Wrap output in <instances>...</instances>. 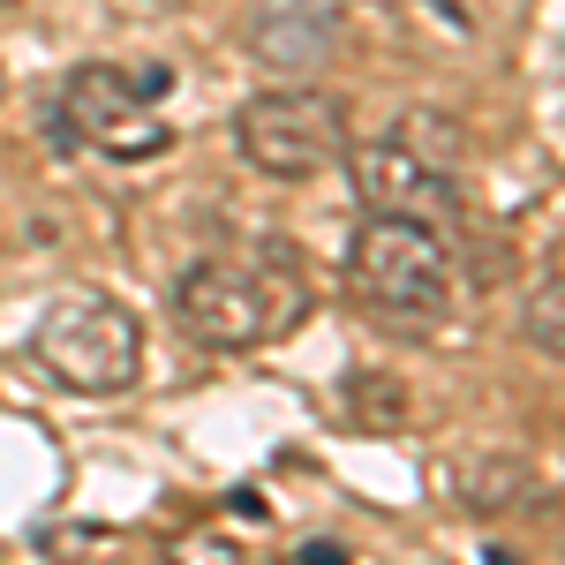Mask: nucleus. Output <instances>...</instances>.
Returning a JSON list of instances; mask_svg holds the SVG:
<instances>
[{
    "label": "nucleus",
    "mask_w": 565,
    "mask_h": 565,
    "mask_svg": "<svg viewBox=\"0 0 565 565\" xmlns=\"http://www.w3.org/2000/svg\"><path fill=\"white\" fill-rule=\"evenodd\" d=\"M295 558H302V565H348V543H324V535H309Z\"/></svg>",
    "instance_id": "nucleus-9"
},
{
    "label": "nucleus",
    "mask_w": 565,
    "mask_h": 565,
    "mask_svg": "<svg viewBox=\"0 0 565 565\" xmlns=\"http://www.w3.org/2000/svg\"><path fill=\"white\" fill-rule=\"evenodd\" d=\"M340 23H348V0H264L249 15V53L279 76H302V68H324Z\"/></svg>",
    "instance_id": "nucleus-7"
},
{
    "label": "nucleus",
    "mask_w": 565,
    "mask_h": 565,
    "mask_svg": "<svg viewBox=\"0 0 565 565\" xmlns=\"http://www.w3.org/2000/svg\"><path fill=\"white\" fill-rule=\"evenodd\" d=\"M309 317V279L295 249H257V257H204L174 279V324L196 348L249 354L271 348Z\"/></svg>",
    "instance_id": "nucleus-1"
},
{
    "label": "nucleus",
    "mask_w": 565,
    "mask_h": 565,
    "mask_svg": "<svg viewBox=\"0 0 565 565\" xmlns=\"http://www.w3.org/2000/svg\"><path fill=\"white\" fill-rule=\"evenodd\" d=\"M0 90H8V76H0Z\"/></svg>",
    "instance_id": "nucleus-10"
},
{
    "label": "nucleus",
    "mask_w": 565,
    "mask_h": 565,
    "mask_svg": "<svg viewBox=\"0 0 565 565\" xmlns=\"http://www.w3.org/2000/svg\"><path fill=\"white\" fill-rule=\"evenodd\" d=\"M31 354L53 385L84 392V399H114L143 377V324L114 295H61L39 317Z\"/></svg>",
    "instance_id": "nucleus-3"
},
{
    "label": "nucleus",
    "mask_w": 565,
    "mask_h": 565,
    "mask_svg": "<svg viewBox=\"0 0 565 565\" xmlns=\"http://www.w3.org/2000/svg\"><path fill=\"white\" fill-rule=\"evenodd\" d=\"M521 332H527V348H535V354H558V362H565V264H558V271H543V279L527 287Z\"/></svg>",
    "instance_id": "nucleus-8"
},
{
    "label": "nucleus",
    "mask_w": 565,
    "mask_h": 565,
    "mask_svg": "<svg viewBox=\"0 0 565 565\" xmlns=\"http://www.w3.org/2000/svg\"><path fill=\"white\" fill-rule=\"evenodd\" d=\"M348 174H354V189H362L370 212L423 218V226H437V234L460 218V181H452V167H437L430 151H415L399 129L377 136V143H354Z\"/></svg>",
    "instance_id": "nucleus-6"
},
{
    "label": "nucleus",
    "mask_w": 565,
    "mask_h": 565,
    "mask_svg": "<svg viewBox=\"0 0 565 565\" xmlns=\"http://www.w3.org/2000/svg\"><path fill=\"white\" fill-rule=\"evenodd\" d=\"M348 279L370 309H385L392 324H437L452 309V257L445 234L423 218L370 212L348 242Z\"/></svg>",
    "instance_id": "nucleus-2"
},
{
    "label": "nucleus",
    "mask_w": 565,
    "mask_h": 565,
    "mask_svg": "<svg viewBox=\"0 0 565 565\" xmlns=\"http://www.w3.org/2000/svg\"><path fill=\"white\" fill-rule=\"evenodd\" d=\"M53 143L76 151V143H98L106 159H159L174 129L151 121V98L136 84V68H114V61H84L68 68V84L53 98Z\"/></svg>",
    "instance_id": "nucleus-5"
},
{
    "label": "nucleus",
    "mask_w": 565,
    "mask_h": 565,
    "mask_svg": "<svg viewBox=\"0 0 565 565\" xmlns=\"http://www.w3.org/2000/svg\"><path fill=\"white\" fill-rule=\"evenodd\" d=\"M234 151L257 167L264 181H317L332 167H348L354 136H348V106L332 90H257L234 114Z\"/></svg>",
    "instance_id": "nucleus-4"
}]
</instances>
